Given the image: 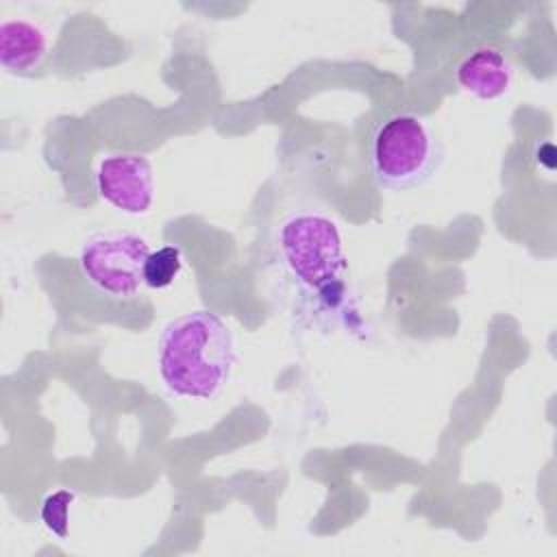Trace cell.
<instances>
[{
	"label": "cell",
	"mask_w": 557,
	"mask_h": 557,
	"mask_svg": "<svg viewBox=\"0 0 557 557\" xmlns=\"http://www.w3.org/2000/svg\"><path fill=\"white\" fill-rule=\"evenodd\" d=\"M157 363L165 387L185 398H213L235 366L228 324L213 311H189L168 322L157 342Z\"/></svg>",
	"instance_id": "cell-1"
},
{
	"label": "cell",
	"mask_w": 557,
	"mask_h": 557,
	"mask_svg": "<svg viewBox=\"0 0 557 557\" xmlns=\"http://www.w3.org/2000/svg\"><path fill=\"white\" fill-rule=\"evenodd\" d=\"M444 148L433 126L413 113L385 117L372 133L370 165L379 187L407 191L437 176Z\"/></svg>",
	"instance_id": "cell-2"
},
{
	"label": "cell",
	"mask_w": 557,
	"mask_h": 557,
	"mask_svg": "<svg viewBox=\"0 0 557 557\" xmlns=\"http://www.w3.org/2000/svg\"><path fill=\"white\" fill-rule=\"evenodd\" d=\"M150 252V244L139 233L100 231L81 244L78 268L98 294L133 300L146 289L144 265Z\"/></svg>",
	"instance_id": "cell-3"
},
{
	"label": "cell",
	"mask_w": 557,
	"mask_h": 557,
	"mask_svg": "<svg viewBox=\"0 0 557 557\" xmlns=\"http://www.w3.org/2000/svg\"><path fill=\"white\" fill-rule=\"evenodd\" d=\"M281 255L292 274L311 289H322L346 268L337 224L320 213H298L278 231Z\"/></svg>",
	"instance_id": "cell-4"
},
{
	"label": "cell",
	"mask_w": 557,
	"mask_h": 557,
	"mask_svg": "<svg viewBox=\"0 0 557 557\" xmlns=\"http://www.w3.org/2000/svg\"><path fill=\"white\" fill-rule=\"evenodd\" d=\"M96 189L111 207L128 215H141L154 200V168L146 154L117 152L98 161Z\"/></svg>",
	"instance_id": "cell-5"
},
{
	"label": "cell",
	"mask_w": 557,
	"mask_h": 557,
	"mask_svg": "<svg viewBox=\"0 0 557 557\" xmlns=\"http://www.w3.org/2000/svg\"><path fill=\"white\" fill-rule=\"evenodd\" d=\"M457 85L476 100H500L505 98L516 81V67L511 59L492 44L472 48L455 65Z\"/></svg>",
	"instance_id": "cell-6"
},
{
	"label": "cell",
	"mask_w": 557,
	"mask_h": 557,
	"mask_svg": "<svg viewBox=\"0 0 557 557\" xmlns=\"http://www.w3.org/2000/svg\"><path fill=\"white\" fill-rule=\"evenodd\" d=\"M48 52V33L30 20L9 17L0 24V63L13 72L35 70Z\"/></svg>",
	"instance_id": "cell-7"
},
{
	"label": "cell",
	"mask_w": 557,
	"mask_h": 557,
	"mask_svg": "<svg viewBox=\"0 0 557 557\" xmlns=\"http://www.w3.org/2000/svg\"><path fill=\"white\" fill-rule=\"evenodd\" d=\"M183 268V252L178 246H161L152 250L144 265V281L150 289L170 287Z\"/></svg>",
	"instance_id": "cell-8"
},
{
	"label": "cell",
	"mask_w": 557,
	"mask_h": 557,
	"mask_svg": "<svg viewBox=\"0 0 557 557\" xmlns=\"http://www.w3.org/2000/svg\"><path fill=\"white\" fill-rule=\"evenodd\" d=\"M74 500H76V492L67 487L54 490L41 500V509H39L41 522L59 540H65L70 533V509Z\"/></svg>",
	"instance_id": "cell-9"
}]
</instances>
